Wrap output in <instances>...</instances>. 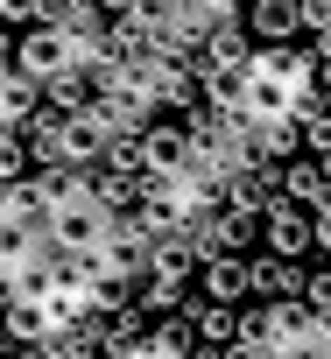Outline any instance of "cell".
<instances>
[{
  "label": "cell",
  "mask_w": 331,
  "mask_h": 359,
  "mask_svg": "<svg viewBox=\"0 0 331 359\" xmlns=\"http://www.w3.org/2000/svg\"><path fill=\"white\" fill-rule=\"evenodd\" d=\"M106 240H113V219H106L92 198L43 212V247H50V254H99Z\"/></svg>",
  "instance_id": "cell-1"
},
{
  "label": "cell",
  "mask_w": 331,
  "mask_h": 359,
  "mask_svg": "<svg viewBox=\"0 0 331 359\" xmlns=\"http://www.w3.org/2000/svg\"><path fill=\"white\" fill-rule=\"evenodd\" d=\"M78 64V43L64 36V29H50V22H36V29H22L15 36V71L29 78V85H50L57 71H71Z\"/></svg>",
  "instance_id": "cell-2"
},
{
  "label": "cell",
  "mask_w": 331,
  "mask_h": 359,
  "mask_svg": "<svg viewBox=\"0 0 331 359\" xmlns=\"http://www.w3.org/2000/svg\"><path fill=\"white\" fill-rule=\"evenodd\" d=\"M127 71H134V85H141V99H148L155 113L184 120V113L198 106V78H191L184 64H162V57H141V64H127Z\"/></svg>",
  "instance_id": "cell-3"
},
{
  "label": "cell",
  "mask_w": 331,
  "mask_h": 359,
  "mask_svg": "<svg viewBox=\"0 0 331 359\" xmlns=\"http://www.w3.org/2000/svg\"><path fill=\"white\" fill-rule=\"evenodd\" d=\"M184 162H191V134H184V120L155 113V120L141 127V176H148V184H177Z\"/></svg>",
  "instance_id": "cell-4"
},
{
  "label": "cell",
  "mask_w": 331,
  "mask_h": 359,
  "mask_svg": "<svg viewBox=\"0 0 331 359\" xmlns=\"http://www.w3.org/2000/svg\"><path fill=\"white\" fill-rule=\"evenodd\" d=\"M268 205H282V162L226 169V212H247V219H261Z\"/></svg>",
  "instance_id": "cell-5"
},
{
  "label": "cell",
  "mask_w": 331,
  "mask_h": 359,
  "mask_svg": "<svg viewBox=\"0 0 331 359\" xmlns=\"http://www.w3.org/2000/svg\"><path fill=\"white\" fill-rule=\"evenodd\" d=\"M261 254H282V261L310 268V212L303 205H268L261 212Z\"/></svg>",
  "instance_id": "cell-6"
},
{
  "label": "cell",
  "mask_w": 331,
  "mask_h": 359,
  "mask_svg": "<svg viewBox=\"0 0 331 359\" xmlns=\"http://www.w3.org/2000/svg\"><path fill=\"white\" fill-rule=\"evenodd\" d=\"M240 29L254 50H289L303 29H296V0H247L240 8Z\"/></svg>",
  "instance_id": "cell-7"
},
{
  "label": "cell",
  "mask_w": 331,
  "mask_h": 359,
  "mask_svg": "<svg viewBox=\"0 0 331 359\" xmlns=\"http://www.w3.org/2000/svg\"><path fill=\"white\" fill-rule=\"evenodd\" d=\"M106 141H113V127H106L99 106L71 113V120H64V169H99V162H106Z\"/></svg>",
  "instance_id": "cell-8"
},
{
  "label": "cell",
  "mask_w": 331,
  "mask_h": 359,
  "mask_svg": "<svg viewBox=\"0 0 331 359\" xmlns=\"http://www.w3.org/2000/svg\"><path fill=\"white\" fill-rule=\"evenodd\" d=\"M296 289H303V261H282V254L247 261V303H289Z\"/></svg>",
  "instance_id": "cell-9"
},
{
  "label": "cell",
  "mask_w": 331,
  "mask_h": 359,
  "mask_svg": "<svg viewBox=\"0 0 331 359\" xmlns=\"http://www.w3.org/2000/svg\"><path fill=\"white\" fill-rule=\"evenodd\" d=\"M22 155H29V169H64V113H50V106H36L22 127Z\"/></svg>",
  "instance_id": "cell-10"
},
{
  "label": "cell",
  "mask_w": 331,
  "mask_h": 359,
  "mask_svg": "<svg viewBox=\"0 0 331 359\" xmlns=\"http://www.w3.org/2000/svg\"><path fill=\"white\" fill-rule=\"evenodd\" d=\"M198 303H226V310H240V303H247V254L198 261Z\"/></svg>",
  "instance_id": "cell-11"
},
{
  "label": "cell",
  "mask_w": 331,
  "mask_h": 359,
  "mask_svg": "<svg viewBox=\"0 0 331 359\" xmlns=\"http://www.w3.org/2000/svg\"><path fill=\"white\" fill-rule=\"evenodd\" d=\"M8 275H15V303H50V296H57V282H64V268H57V254H50V247H43V254H29V261H15Z\"/></svg>",
  "instance_id": "cell-12"
},
{
  "label": "cell",
  "mask_w": 331,
  "mask_h": 359,
  "mask_svg": "<svg viewBox=\"0 0 331 359\" xmlns=\"http://www.w3.org/2000/svg\"><path fill=\"white\" fill-rule=\"evenodd\" d=\"M184 317H191L198 345H212V352L240 338V310H226V303H198V296H191V310H184Z\"/></svg>",
  "instance_id": "cell-13"
},
{
  "label": "cell",
  "mask_w": 331,
  "mask_h": 359,
  "mask_svg": "<svg viewBox=\"0 0 331 359\" xmlns=\"http://www.w3.org/2000/svg\"><path fill=\"white\" fill-rule=\"evenodd\" d=\"M43 359H99V317L92 324H50L43 331Z\"/></svg>",
  "instance_id": "cell-14"
},
{
  "label": "cell",
  "mask_w": 331,
  "mask_h": 359,
  "mask_svg": "<svg viewBox=\"0 0 331 359\" xmlns=\"http://www.w3.org/2000/svg\"><path fill=\"white\" fill-rule=\"evenodd\" d=\"M43 331H50L43 303H8L0 310V345H43Z\"/></svg>",
  "instance_id": "cell-15"
},
{
  "label": "cell",
  "mask_w": 331,
  "mask_h": 359,
  "mask_svg": "<svg viewBox=\"0 0 331 359\" xmlns=\"http://www.w3.org/2000/svg\"><path fill=\"white\" fill-rule=\"evenodd\" d=\"M43 106H50V113H64V120H71V113H85V106H92V78H85L78 64H71V71H57V78L43 85Z\"/></svg>",
  "instance_id": "cell-16"
},
{
  "label": "cell",
  "mask_w": 331,
  "mask_h": 359,
  "mask_svg": "<svg viewBox=\"0 0 331 359\" xmlns=\"http://www.w3.org/2000/svg\"><path fill=\"white\" fill-rule=\"evenodd\" d=\"M43 22H50V29H64V36H78V43L106 29V15H99V0H50V15H43Z\"/></svg>",
  "instance_id": "cell-17"
},
{
  "label": "cell",
  "mask_w": 331,
  "mask_h": 359,
  "mask_svg": "<svg viewBox=\"0 0 331 359\" xmlns=\"http://www.w3.org/2000/svg\"><path fill=\"white\" fill-rule=\"evenodd\" d=\"M247 127H254V120H247ZM254 155H261V162H296V155H303L296 120H261V127H254Z\"/></svg>",
  "instance_id": "cell-18"
},
{
  "label": "cell",
  "mask_w": 331,
  "mask_h": 359,
  "mask_svg": "<svg viewBox=\"0 0 331 359\" xmlns=\"http://www.w3.org/2000/svg\"><path fill=\"white\" fill-rule=\"evenodd\" d=\"M296 303H303L310 317H331V261H324V268H303V289H296Z\"/></svg>",
  "instance_id": "cell-19"
},
{
  "label": "cell",
  "mask_w": 331,
  "mask_h": 359,
  "mask_svg": "<svg viewBox=\"0 0 331 359\" xmlns=\"http://www.w3.org/2000/svg\"><path fill=\"white\" fill-rule=\"evenodd\" d=\"M50 15V0H0V29L8 36H22V29H36Z\"/></svg>",
  "instance_id": "cell-20"
},
{
  "label": "cell",
  "mask_w": 331,
  "mask_h": 359,
  "mask_svg": "<svg viewBox=\"0 0 331 359\" xmlns=\"http://www.w3.org/2000/svg\"><path fill=\"white\" fill-rule=\"evenodd\" d=\"M296 29L303 36H324L331 29V0H296Z\"/></svg>",
  "instance_id": "cell-21"
},
{
  "label": "cell",
  "mask_w": 331,
  "mask_h": 359,
  "mask_svg": "<svg viewBox=\"0 0 331 359\" xmlns=\"http://www.w3.org/2000/svg\"><path fill=\"white\" fill-rule=\"evenodd\" d=\"M310 254L331 261V212H310Z\"/></svg>",
  "instance_id": "cell-22"
},
{
  "label": "cell",
  "mask_w": 331,
  "mask_h": 359,
  "mask_svg": "<svg viewBox=\"0 0 331 359\" xmlns=\"http://www.w3.org/2000/svg\"><path fill=\"white\" fill-rule=\"evenodd\" d=\"M127 359H177V352H162L155 338H134V345H127Z\"/></svg>",
  "instance_id": "cell-23"
},
{
  "label": "cell",
  "mask_w": 331,
  "mask_h": 359,
  "mask_svg": "<svg viewBox=\"0 0 331 359\" xmlns=\"http://www.w3.org/2000/svg\"><path fill=\"white\" fill-rule=\"evenodd\" d=\"M8 303H15V275H8V268H0V310H8Z\"/></svg>",
  "instance_id": "cell-24"
},
{
  "label": "cell",
  "mask_w": 331,
  "mask_h": 359,
  "mask_svg": "<svg viewBox=\"0 0 331 359\" xmlns=\"http://www.w3.org/2000/svg\"><path fill=\"white\" fill-rule=\"evenodd\" d=\"M99 15H106V22H120V15H127V0H99Z\"/></svg>",
  "instance_id": "cell-25"
},
{
  "label": "cell",
  "mask_w": 331,
  "mask_h": 359,
  "mask_svg": "<svg viewBox=\"0 0 331 359\" xmlns=\"http://www.w3.org/2000/svg\"><path fill=\"white\" fill-rule=\"evenodd\" d=\"M8 359H43V345H8Z\"/></svg>",
  "instance_id": "cell-26"
},
{
  "label": "cell",
  "mask_w": 331,
  "mask_h": 359,
  "mask_svg": "<svg viewBox=\"0 0 331 359\" xmlns=\"http://www.w3.org/2000/svg\"><path fill=\"white\" fill-rule=\"evenodd\" d=\"M99 359H127V345H99Z\"/></svg>",
  "instance_id": "cell-27"
},
{
  "label": "cell",
  "mask_w": 331,
  "mask_h": 359,
  "mask_svg": "<svg viewBox=\"0 0 331 359\" xmlns=\"http://www.w3.org/2000/svg\"><path fill=\"white\" fill-rule=\"evenodd\" d=\"M0 43H8V29H0Z\"/></svg>",
  "instance_id": "cell-28"
},
{
  "label": "cell",
  "mask_w": 331,
  "mask_h": 359,
  "mask_svg": "<svg viewBox=\"0 0 331 359\" xmlns=\"http://www.w3.org/2000/svg\"><path fill=\"white\" fill-rule=\"evenodd\" d=\"M0 359H8V345H0Z\"/></svg>",
  "instance_id": "cell-29"
},
{
  "label": "cell",
  "mask_w": 331,
  "mask_h": 359,
  "mask_svg": "<svg viewBox=\"0 0 331 359\" xmlns=\"http://www.w3.org/2000/svg\"><path fill=\"white\" fill-rule=\"evenodd\" d=\"M324 176H331V162H324Z\"/></svg>",
  "instance_id": "cell-30"
}]
</instances>
